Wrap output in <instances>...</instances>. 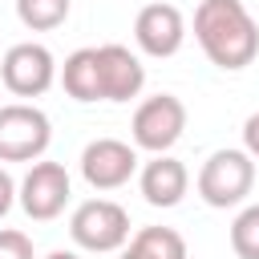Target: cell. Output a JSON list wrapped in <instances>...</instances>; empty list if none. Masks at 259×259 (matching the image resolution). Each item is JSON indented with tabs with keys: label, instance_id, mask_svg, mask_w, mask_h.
Listing matches in <instances>:
<instances>
[{
	"label": "cell",
	"instance_id": "obj_12",
	"mask_svg": "<svg viewBox=\"0 0 259 259\" xmlns=\"http://www.w3.org/2000/svg\"><path fill=\"white\" fill-rule=\"evenodd\" d=\"M57 77H61V85H65V93H69L73 101H81V105H89V101H105V97H101L97 45H89V49H73V53L65 57V65H57Z\"/></svg>",
	"mask_w": 259,
	"mask_h": 259
},
{
	"label": "cell",
	"instance_id": "obj_3",
	"mask_svg": "<svg viewBox=\"0 0 259 259\" xmlns=\"http://www.w3.org/2000/svg\"><path fill=\"white\" fill-rule=\"evenodd\" d=\"M69 239L81 251H121L130 239V210L113 198H89L69 214Z\"/></svg>",
	"mask_w": 259,
	"mask_h": 259
},
{
	"label": "cell",
	"instance_id": "obj_1",
	"mask_svg": "<svg viewBox=\"0 0 259 259\" xmlns=\"http://www.w3.org/2000/svg\"><path fill=\"white\" fill-rule=\"evenodd\" d=\"M194 40L210 65L239 73L259 53V24L243 0H202L194 8Z\"/></svg>",
	"mask_w": 259,
	"mask_h": 259
},
{
	"label": "cell",
	"instance_id": "obj_14",
	"mask_svg": "<svg viewBox=\"0 0 259 259\" xmlns=\"http://www.w3.org/2000/svg\"><path fill=\"white\" fill-rule=\"evenodd\" d=\"M73 0H16V20L28 32H53L69 20Z\"/></svg>",
	"mask_w": 259,
	"mask_h": 259
},
{
	"label": "cell",
	"instance_id": "obj_5",
	"mask_svg": "<svg viewBox=\"0 0 259 259\" xmlns=\"http://www.w3.org/2000/svg\"><path fill=\"white\" fill-rule=\"evenodd\" d=\"M182 130H186V105L174 93L146 97L130 121L134 150H146V154H170V146L182 138Z\"/></svg>",
	"mask_w": 259,
	"mask_h": 259
},
{
	"label": "cell",
	"instance_id": "obj_6",
	"mask_svg": "<svg viewBox=\"0 0 259 259\" xmlns=\"http://www.w3.org/2000/svg\"><path fill=\"white\" fill-rule=\"evenodd\" d=\"M69 194H73V178L61 162H32L28 174L20 178L16 186V202L20 210L32 219V223H53L65 206H69Z\"/></svg>",
	"mask_w": 259,
	"mask_h": 259
},
{
	"label": "cell",
	"instance_id": "obj_7",
	"mask_svg": "<svg viewBox=\"0 0 259 259\" xmlns=\"http://www.w3.org/2000/svg\"><path fill=\"white\" fill-rule=\"evenodd\" d=\"M0 81L16 97H40L57 81V57L40 40H20L0 57Z\"/></svg>",
	"mask_w": 259,
	"mask_h": 259
},
{
	"label": "cell",
	"instance_id": "obj_15",
	"mask_svg": "<svg viewBox=\"0 0 259 259\" xmlns=\"http://www.w3.org/2000/svg\"><path fill=\"white\" fill-rule=\"evenodd\" d=\"M231 251L239 259H259V202L243 206L231 223Z\"/></svg>",
	"mask_w": 259,
	"mask_h": 259
},
{
	"label": "cell",
	"instance_id": "obj_11",
	"mask_svg": "<svg viewBox=\"0 0 259 259\" xmlns=\"http://www.w3.org/2000/svg\"><path fill=\"white\" fill-rule=\"evenodd\" d=\"M138 190H142V198H146L150 206L170 210V206H178V202L186 198V190H190V170H186L178 158H170V154H154V158L138 170Z\"/></svg>",
	"mask_w": 259,
	"mask_h": 259
},
{
	"label": "cell",
	"instance_id": "obj_8",
	"mask_svg": "<svg viewBox=\"0 0 259 259\" xmlns=\"http://www.w3.org/2000/svg\"><path fill=\"white\" fill-rule=\"evenodd\" d=\"M138 174V150L121 138H93L81 150V178L93 190H117Z\"/></svg>",
	"mask_w": 259,
	"mask_h": 259
},
{
	"label": "cell",
	"instance_id": "obj_4",
	"mask_svg": "<svg viewBox=\"0 0 259 259\" xmlns=\"http://www.w3.org/2000/svg\"><path fill=\"white\" fill-rule=\"evenodd\" d=\"M53 142V121L28 101L0 105V162H40Z\"/></svg>",
	"mask_w": 259,
	"mask_h": 259
},
{
	"label": "cell",
	"instance_id": "obj_17",
	"mask_svg": "<svg viewBox=\"0 0 259 259\" xmlns=\"http://www.w3.org/2000/svg\"><path fill=\"white\" fill-rule=\"evenodd\" d=\"M243 150L259 162V113H251V117L243 121Z\"/></svg>",
	"mask_w": 259,
	"mask_h": 259
},
{
	"label": "cell",
	"instance_id": "obj_16",
	"mask_svg": "<svg viewBox=\"0 0 259 259\" xmlns=\"http://www.w3.org/2000/svg\"><path fill=\"white\" fill-rule=\"evenodd\" d=\"M0 259H36L32 255V239L24 231H0Z\"/></svg>",
	"mask_w": 259,
	"mask_h": 259
},
{
	"label": "cell",
	"instance_id": "obj_9",
	"mask_svg": "<svg viewBox=\"0 0 259 259\" xmlns=\"http://www.w3.org/2000/svg\"><path fill=\"white\" fill-rule=\"evenodd\" d=\"M134 40H138V49L146 53V57H174L178 49H182V40H186V20H182V12L174 8V4H146L142 12H138V20H134Z\"/></svg>",
	"mask_w": 259,
	"mask_h": 259
},
{
	"label": "cell",
	"instance_id": "obj_18",
	"mask_svg": "<svg viewBox=\"0 0 259 259\" xmlns=\"http://www.w3.org/2000/svg\"><path fill=\"white\" fill-rule=\"evenodd\" d=\"M12 202H16V182H12V174L0 166V219L12 210Z\"/></svg>",
	"mask_w": 259,
	"mask_h": 259
},
{
	"label": "cell",
	"instance_id": "obj_10",
	"mask_svg": "<svg viewBox=\"0 0 259 259\" xmlns=\"http://www.w3.org/2000/svg\"><path fill=\"white\" fill-rule=\"evenodd\" d=\"M97 69H101V97L105 101H130L146 85V65L125 45H97Z\"/></svg>",
	"mask_w": 259,
	"mask_h": 259
},
{
	"label": "cell",
	"instance_id": "obj_19",
	"mask_svg": "<svg viewBox=\"0 0 259 259\" xmlns=\"http://www.w3.org/2000/svg\"><path fill=\"white\" fill-rule=\"evenodd\" d=\"M45 259H81V255H77V251H49Z\"/></svg>",
	"mask_w": 259,
	"mask_h": 259
},
{
	"label": "cell",
	"instance_id": "obj_2",
	"mask_svg": "<svg viewBox=\"0 0 259 259\" xmlns=\"http://www.w3.org/2000/svg\"><path fill=\"white\" fill-rule=\"evenodd\" d=\"M194 186H198V198L214 210L239 206V202H247V194L255 186V158L247 150H214L202 162Z\"/></svg>",
	"mask_w": 259,
	"mask_h": 259
},
{
	"label": "cell",
	"instance_id": "obj_13",
	"mask_svg": "<svg viewBox=\"0 0 259 259\" xmlns=\"http://www.w3.org/2000/svg\"><path fill=\"white\" fill-rule=\"evenodd\" d=\"M117 259H186V239L174 227H142L125 239Z\"/></svg>",
	"mask_w": 259,
	"mask_h": 259
}]
</instances>
